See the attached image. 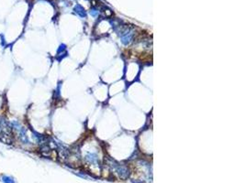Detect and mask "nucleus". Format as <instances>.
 <instances>
[{
	"label": "nucleus",
	"mask_w": 245,
	"mask_h": 183,
	"mask_svg": "<svg viewBox=\"0 0 245 183\" xmlns=\"http://www.w3.org/2000/svg\"><path fill=\"white\" fill-rule=\"evenodd\" d=\"M0 141L7 145H11L14 143V137L7 130L0 131Z\"/></svg>",
	"instance_id": "1"
},
{
	"label": "nucleus",
	"mask_w": 245,
	"mask_h": 183,
	"mask_svg": "<svg viewBox=\"0 0 245 183\" xmlns=\"http://www.w3.org/2000/svg\"><path fill=\"white\" fill-rule=\"evenodd\" d=\"M75 13L76 14H78L80 17H85V12H84V9L80 6V5H77L75 8Z\"/></svg>",
	"instance_id": "2"
},
{
	"label": "nucleus",
	"mask_w": 245,
	"mask_h": 183,
	"mask_svg": "<svg viewBox=\"0 0 245 183\" xmlns=\"http://www.w3.org/2000/svg\"><path fill=\"white\" fill-rule=\"evenodd\" d=\"M132 39V34L131 33H128L126 34V36L122 37V43L124 44H129Z\"/></svg>",
	"instance_id": "3"
},
{
	"label": "nucleus",
	"mask_w": 245,
	"mask_h": 183,
	"mask_svg": "<svg viewBox=\"0 0 245 183\" xmlns=\"http://www.w3.org/2000/svg\"><path fill=\"white\" fill-rule=\"evenodd\" d=\"M2 180L5 183H15V180L11 177H8V176H3L2 177Z\"/></svg>",
	"instance_id": "4"
}]
</instances>
